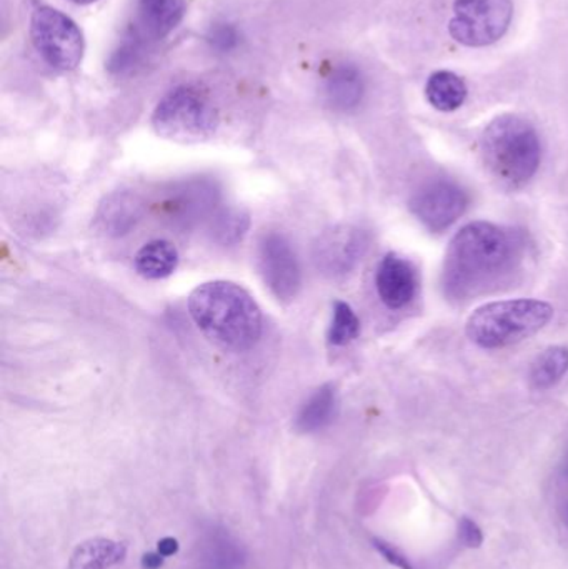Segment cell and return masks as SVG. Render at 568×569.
I'll list each match as a JSON object with an SVG mask.
<instances>
[{
  "instance_id": "20",
  "label": "cell",
  "mask_w": 568,
  "mask_h": 569,
  "mask_svg": "<svg viewBox=\"0 0 568 569\" xmlns=\"http://www.w3.org/2000/svg\"><path fill=\"white\" fill-rule=\"evenodd\" d=\"M568 371V348L550 347L534 360L530 367V387L537 391L550 390L562 381Z\"/></svg>"
},
{
  "instance_id": "10",
  "label": "cell",
  "mask_w": 568,
  "mask_h": 569,
  "mask_svg": "<svg viewBox=\"0 0 568 569\" xmlns=\"http://www.w3.org/2000/svg\"><path fill=\"white\" fill-rule=\"evenodd\" d=\"M259 270L269 290L279 300L297 297L302 283L299 259L292 246L280 233H269L259 243Z\"/></svg>"
},
{
  "instance_id": "9",
  "label": "cell",
  "mask_w": 568,
  "mask_h": 569,
  "mask_svg": "<svg viewBox=\"0 0 568 569\" xmlns=\"http://www.w3.org/2000/svg\"><path fill=\"white\" fill-rule=\"evenodd\" d=\"M369 249L363 230L352 226H337L326 230L313 246V263L322 276L337 279L356 269Z\"/></svg>"
},
{
  "instance_id": "8",
  "label": "cell",
  "mask_w": 568,
  "mask_h": 569,
  "mask_svg": "<svg viewBox=\"0 0 568 569\" xmlns=\"http://www.w3.org/2000/svg\"><path fill=\"white\" fill-rule=\"evenodd\" d=\"M470 197L452 180L437 179L423 183L412 199L410 210L430 232L440 233L449 229L466 213Z\"/></svg>"
},
{
  "instance_id": "23",
  "label": "cell",
  "mask_w": 568,
  "mask_h": 569,
  "mask_svg": "<svg viewBox=\"0 0 568 569\" xmlns=\"http://www.w3.org/2000/svg\"><path fill=\"white\" fill-rule=\"evenodd\" d=\"M372 545L390 565H393V567L400 569H413L412 565H410L409 558H407L406 555L396 547V545L389 543V541L382 540V538H372Z\"/></svg>"
},
{
  "instance_id": "7",
  "label": "cell",
  "mask_w": 568,
  "mask_h": 569,
  "mask_svg": "<svg viewBox=\"0 0 568 569\" xmlns=\"http://www.w3.org/2000/svg\"><path fill=\"white\" fill-rule=\"evenodd\" d=\"M512 16V0H456L450 36L462 46H490L507 32Z\"/></svg>"
},
{
  "instance_id": "19",
  "label": "cell",
  "mask_w": 568,
  "mask_h": 569,
  "mask_svg": "<svg viewBox=\"0 0 568 569\" xmlns=\"http://www.w3.org/2000/svg\"><path fill=\"white\" fill-rule=\"evenodd\" d=\"M337 408V391L332 385L320 387L300 408L296 428L300 433H313L332 421Z\"/></svg>"
},
{
  "instance_id": "16",
  "label": "cell",
  "mask_w": 568,
  "mask_h": 569,
  "mask_svg": "<svg viewBox=\"0 0 568 569\" xmlns=\"http://www.w3.org/2000/svg\"><path fill=\"white\" fill-rule=\"evenodd\" d=\"M137 273L147 280H162L172 276L179 266V252L166 240L146 243L133 259Z\"/></svg>"
},
{
  "instance_id": "26",
  "label": "cell",
  "mask_w": 568,
  "mask_h": 569,
  "mask_svg": "<svg viewBox=\"0 0 568 569\" xmlns=\"http://www.w3.org/2000/svg\"><path fill=\"white\" fill-rule=\"evenodd\" d=\"M179 541L172 537L162 538L159 545H157V551H159L163 558L173 557V555H177V551H179Z\"/></svg>"
},
{
  "instance_id": "1",
  "label": "cell",
  "mask_w": 568,
  "mask_h": 569,
  "mask_svg": "<svg viewBox=\"0 0 568 569\" xmlns=\"http://www.w3.org/2000/svg\"><path fill=\"white\" fill-rule=\"evenodd\" d=\"M527 257L520 230L490 222L464 227L446 253L444 291L450 300L469 301L514 282Z\"/></svg>"
},
{
  "instance_id": "5",
  "label": "cell",
  "mask_w": 568,
  "mask_h": 569,
  "mask_svg": "<svg viewBox=\"0 0 568 569\" xmlns=\"http://www.w3.org/2000/svg\"><path fill=\"white\" fill-rule=\"evenodd\" d=\"M152 122L153 129L163 139L196 143L209 139L216 132L219 113L199 90L179 87L160 100Z\"/></svg>"
},
{
  "instance_id": "17",
  "label": "cell",
  "mask_w": 568,
  "mask_h": 569,
  "mask_svg": "<svg viewBox=\"0 0 568 569\" xmlns=\"http://www.w3.org/2000/svg\"><path fill=\"white\" fill-rule=\"evenodd\" d=\"M326 96L337 110H350L359 106L363 96V80L359 70L349 63L336 67L326 83Z\"/></svg>"
},
{
  "instance_id": "4",
  "label": "cell",
  "mask_w": 568,
  "mask_h": 569,
  "mask_svg": "<svg viewBox=\"0 0 568 569\" xmlns=\"http://www.w3.org/2000/svg\"><path fill=\"white\" fill-rule=\"evenodd\" d=\"M554 317L552 305L532 298L500 300L477 308L467 320V337L486 350L510 347L542 330Z\"/></svg>"
},
{
  "instance_id": "22",
  "label": "cell",
  "mask_w": 568,
  "mask_h": 569,
  "mask_svg": "<svg viewBox=\"0 0 568 569\" xmlns=\"http://www.w3.org/2000/svg\"><path fill=\"white\" fill-rule=\"evenodd\" d=\"M360 333V320L356 311L346 301H337L333 305L332 325H330L329 340L337 347L350 343Z\"/></svg>"
},
{
  "instance_id": "3",
  "label": "cell",
  "mask_w": 568,
  "mask_h": 569,
  "mask_svg": "<svg viewBox=\"0 0 568 569\" xmlns=\"http://www.w3.org/2000/svg\"><path fill=\"white\" fill-rule=\"evenodd\" d=\"M480 157L500 187L522 189L539 170L542 159L539 133L524 117L514 113L497 117L480 137Z\"/></svg>"
},
{
  "instance_id": "6",
  "label": "cell",
  "mask_w": 568,
  "mask_h": 569,
  "mask_svg": "<svg viewBox=\"0 0 568 569\" xmlns=\"http://www.w3.org/2000/svg\"><path fill=\"white\" fill-rule=\"evenodd\" d=\"M33 46L49 66L72 70L83 56V37L72 19L52 7H39L30 23Z\"/></svg>"
},
{
  "instance_id": "14",
  "label": "cell",
  "mask_w": 568,
  "mask_h": 569,
  "mask_svg": "<svg viewBox=\"0 0 568 569\" xmlns=\"http://www.w3.org/2000/svg\"><path fill=\"white\" fill-rule=\"evenodd\" d=\"M186 13L183 0H140L139 27L142 39H162L169 36Z\"/></svg>"
},
{
  "instance_id": "13",
  "label": "cell",
  "mask_w": 568,
  "mask_h": 569,
  "mask_svg": "<svg viewBox=\"0 0 568 569\" xmlns=\"http://www.w3.org/2000/svg\"><path fill=\"white\" fill-rule=\"evenodd\" d=\"M146 202L133 192H116L100 203L96 227L107 237H123L142 220Z\"/></svg>"
},
{
  "instance_id": "12",
  "label": "cell",
  "mask_w": 568,
  "mask_h": 569,
  "mask_svg": "<svg viewBox=\"0 0 568 569\" xmlns=\"http://www.w3.org/2000/svg\"><path fill=\"white\" fill-rule=\"evenodd\" d=\"M216 200L217 190L212 182L193 180L173 190L163 202V209L173 222L189 226L209 213L216 206Z\"/></svg>"
},
{
  "instance_id": "11",
  "label": "cell",
  "mask_w": 568,
  "mask_h": 569,
  "mask_svg": "<svg viewBox=\"0 0 568 569\" xmlns=\"http://www.w3.org/2000/svg\"><path fill=\"white\" fill-rule=\"evenodd\" d=\"M376 282L380 300L390 310L407 307L416 298L419 288L416 267L397 253L383 257L377 270Z\"/></svg>"
},
{
  "instance_id": "18",
  "label": "cell",
  "mask_w": 568,
  "mask_h": 569,
  "mask_svg": "<svg viewBox=\"0 0 568 569\" xmlns=\"http://www.w3.org/2000/svg\"><path fill=\"white\" fill-rule=\"evenodd\" d=\"M426 96L434 109L440 112H454L466 102L467 86L457 73L439 70L430 76Z\"/></svg>"
},
{
  "instance_id": "24",
  "label": "cell",
  "mask_w": 568,
  "mask_h": 569,
  "mask_svg": "<svg viewBox=\"0 0 568 569\" xmlns=\"http://www.w3.org/2000/svg\"><path fill=\"white\" fill-rule=\"evenodd\" d=\"M237 39H239V37H237L236 30L230 26H226V23L216 27L209 36L210 42H212V46L216 47L217 50H220V52L232 50L233 47L237 46Z\"/></svg>"
},
{
  "instance_id": "21",
  "label": "cell",
  "mask_w": 568,
  "mask_h": 569,
  "mask_svg": "<svg viewBox=\"0 0 568 569\" xmlns=\"http://www.w3.org/2000/svg\"><path fill=\"white\" fill-rule=\"evenodd\" d=\"M250 227L249 213L239 209H226L212 220V239L220 246H233L243 239Z\"/></svg>"
},
{
  "instance_id": "28",
  "label": "cell",
  "mask_w": 568,
  "mask_h": 569,
  "mask_svg": "<svg viewBox=\"0 0 568 569\" xmlns=\"http://www.w3.org/2000/svg\"><path fill=\"white\" fill-rule=\"evenodd\" d=\"M70 2L79 3V6H89V3L96 2V0H70Z\"/></svg>"
},
{
  "instance_id": "25",
  "label": "cell",
  "mask_w": 568,
  "mask_h": 569,
  "mask_svg": "<svg viewBox=\"0 0 568 569\" xmlns=\"http://www.w3.org/2000/svg\"><path fill=\"white\" fill-rule=\"evenodd\" d=\"M460 541L466 545L467 548H479L484 543V535L477 523H474L469 518H464L460 521Z\"/></svg>"
},
{
  "instance_id": "15",
  "label": "cell",
  "mask_w": 568,
  "mask_h": 569,
  "mask_svg": "<svg viewBox=\"0 0 568 569\" xmlns=\"http://www.w3.org/2000/svg\"><path fill=\"white\" fill-rule=\"evenodd\" d=\"M127 557L126 543L110 538H90L70 555L66 569H110Z\"/></svg>"
},
{
  "instance_id": "2",
  "label": "cell",
  "mask_w": 568,
  "mask_h": 569,
  "mask_svg": "<svg viewBox=\"0 0 568 569\" xmlns=\"http://www.w3.org/2000/svg\"><path fill=\"white\" fill-rule=\"evenodd\" d=\"M189 311L207 338L229 350H249L262 335V311L237 283L216 280L199 284L190 293Z\"/></svg>"
},
{
  "instance_id": "27",
  "label": "cell",
  "mask_w": 568,
  "mask_h": 569,
  "mask_svg": "<svg viewBox=\"0 0 568 569\" xmlns=\"http://www.w3.org/2000/svg\"><path fill=\"white\" fill-rule=\"evenodd\" d=\"M163 560H166V558H163L162 555L159 553V551H156V553L143 555L142 568L143 569H160V568H162Z\"/></svg>"
}]
</instances>
